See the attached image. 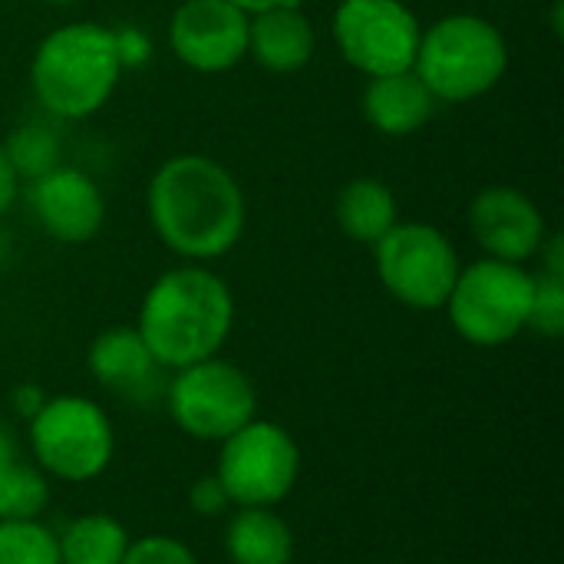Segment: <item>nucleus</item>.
Instances as JSON below:
<instances>
[{
    "label": "nucleus",
    "mask_w": 564,
    "mask_h": 564,
    "mask_svg": "<svg viewBox=\"0 0 564 564\" xmlns=\"http://www.w3.org/2000/svg\"><path fill=\"white\" fill-rule=\"evenodd\" d=\"M373 261L387 294L413 311H440L463 268L449 235L426 221H397L373 245Z\"/></svg>",
    "instance_id": "nucleus-6"
},
{
    "label": "nucleus",
    "mask_w": 564,
    "mask_h": 564,
    "mask_svg": "<svg viewBox=\"0 0 564 564\" xmlns=\"http://www.w3.org/2000/svg\"><path fill=\"white\" fill-rule=\"evenodd\" d=\"M406 3H410V0H406Z\"/></svg>",
    "instance_id": "nucleus-34"
},
{
    "label": "nucleus",
    "mask_w": 564,
    "mask_h": 564,
    "mask_svg": "<svg viewBox=\"0 0 564 564\" xmlns=\"http://www.w3.org/2000/svg\"><path fill=\"white\" fill-rule=\"evenodd\" d=\"M525 330H535L539 337L558 340L564 334V281L552 274H535L532 284V304H529V324Z\"/></svg>",
    "instance_id": "nucleus-23"
},
{
    "label": "nucleus",
    "mask_w": 564,
    "mask_h": 564,
    "mask_svg": "<svg viewBox=\"0 0 564 564\" xmlns=\"http://www.w3.org/2000/svg\"><path fill=\"white\" fill-rule=\"evenodd\" d=\"M334 218L344 238L357 245H377L397 221H400V205L393 188L383 178L360 175L350 178L334 202Z\"/></svg>",
    "instance_id": "nucleus-17"
},
{
    "label": "nucleus",
    "mask_w": 564,
    "mask_h": 564,
    "mask_svg": "<svg viewBox=\"0 0 564 564\" xmlns=\"http://www.w3.org/2000/svg\"><path fill=\"white\" fill-rule=\"evenodd\" d=\"M56 545L59 564H122L129 535L112 516L89 512L73 519L63 535H56Z\"/></svg>",
    "instance_id": "nucleus-19"
},
{
    "label": "nucleus",
    "mask_w": 564,
    "mask_h": 564,
    "mask_svg": "<svg viewBox=\"0 0 564 564\" xmlns=\"http://www.w3.org/2000/svg\"><path fill=\"white\" fill-rule=\"evenodd\" d=\"M145 212L155 238L188 264L225 258L248 225L238 178L202 152H178L152 172Z\"/></svg>",
    "instance_id": "nucleus-1"
},
{
    "label": "nucleus",
    "mask_w": 564,
    "mask_h": 564,
    "mask_svg": "<svg viewBox=\"0 0 564 564\" xmlns=\"http://www.w3.org/2000/svg\"><path fill=\"white\" fill-rule=\"evenodd\" d=\"M20 178H17V172H13V165H10V159H7V152H3V142H0V218L13 208V202H17V195H20Z\"/></svg>",
    "instance_id": "nucleus-29"
},
{
    "label": "nucleus",
    "mask_w": 564,
    "mask_h": 564,
    "mask_svg": "<svg viewBox=\"0 0 564 564\" xmlns=\"http://www.w3.org/2000/svg\"><path fill=\"white\" fill-rule=\"evenodd\" d=\"M469 228L486 258L525 264L539 254L549 225L542 208L512 185H489L469 205Z\"/></svg>",
    "instance_id": "nucleus-13"
},
{
    "label": "nucleus",
    "mask_w": 564,
    "mask_h": 564,
    "mask_svg": "<svg viewBox=\"0 0 564 564\" xmlns=\"http://www.w3.org/2000/svg\"><path fill=\"white\" fill-rule=\"evenodd\" d=\"M235 324V297L205 264L169 268L152 281L139 307V337L165 370L218 357Z\"/></svg>",
    "instance_id": "nucleus-2"
},
{
    "label": "nucleus",
    "mask_w": 564,
    "mask_h": 564,
    "mask_svg": "<svg viewBox=\"0 0 564 564\" xmlns=\"http://www.w3.org/2000/svg\"><path fill=\"white\" fill-rule=\"evenodd\" d=\"M215 476L225 486L231 506L274 509L297 486L301 449L284 426L251 420L238 433L221 440Z\"/></svg>",
    "instance_id": "nucleus-9"
},
{
    "label": "nucleus",
    "mask_w": 564,
    "mask_h": 564,
    "mask_svg": "<svg viewBox=\"0 0 564 564\" xmlns=\"http://www.w3.org/2000/svg\"><path fill=\"white\" fill-rule=\"evenodd\" d=\"M0 564H59L56 535L36 519H0Z\"/></svg>",
    "instance_id": "nucleus-22"
},
{
    "label": "nucleus",
    "mask_w": 564,
    "mask_h": 564,
    "mask_svg": "<svg viewBox=\"0 0 564 564\" xmlns=\"http://www.w3.org/2000/svg\"><path fill=\"white\" fill-rule=\"evenodd\" d=\"M26 205L36 225L63 245H86L106 221V198L96 178L76 165H56L53 172L26 182Z\"/></svg>",
    "instance_id": "nucleus-12"
},
{
    "label": "nucleus",
    "mask_w": 564,
    "mask_h": 564,
    "mask_svg": "<svg viewBox=\"0 0 564 564\" xmlns=\"http://www.w3.org/2000/svg\"><path fill=\"white\" fill-rule=\"evenodd\" d=\"M122 564H202L195 552L172 539V535H145L139 542H129Z\"/></svg>",
    "instance_id": "nucleus-24"
},
{
    "label": "nucleus",
    "mask_w": 564,
    "mask_h": 564,
    "mask_svg": "<svg viewBox=\"0 0 564 564\" xmlns=\"http://www.w3.org/2000/svg\"><path fill=\"white\" fill-rule=\"evenodd\" d=\"M122 63L112 26L73 20L50 30L30 59V89L36 102L66 122L89 119L116 93Z\"/></svg>",
    "instance_id": "nucleus-3"
},
{
    "label": "nucleus",
    "mask_w": 564,
    "mask_h": 564,
    "mask_svg": "<svg viewBox=\"0 0 564 564\" xmlns=\"http://www.w3.org/2000/svg\"><path fill=\"white\" fill-rule=\"evenodd\" d=\"M20 459V446H17V436L7 423H0V476Z\"/></svg>",
    "instance_id": "nucleus-30"
},
{
    "label": "nucleus",
    "mask_w": 564,
    "mask_h": 564,
    "mask_svg": "<svg viewBox=\"0 0 564 564\" xmlns=\"http://www.w3.org/2000/svg\"><path fill=\"white\" fill-rule=\"evenodd\" d=\"M231 506L225 486L218 482V476H202L188 486V509L202 519H215Z\"/></svg>",
    "instance_id": "nucleus-25"
},
{
    "label": "nucleus",
    "mask_w": 564,
    "mask_h": 564,
    "mask_svg": "<svg viewBox=\"0 0 564 564\" xmlns=\"http://www.w3.org/2000/svg\"><path fill=\"white\" fill-rule=\"evenodd\" d=\"M535 274L525 264L479 258L459 268V278L443 304L453 330L473 347H502L529 324Z\"/></svg>",
    "instance_id": "nucleus-5"
},
{
    "label": "nucleus",
    "mask_w": 564,
    "mask_h": 564,
    "mask_svg": "<svg viewBox=\"0 0 564 564\" xmlns=\"http://www.w3.org/2000/svg\"><path fill=\"white\" fill-rule=\"evenodd\" d=\"M3 152L20 182H33L63 165V142L43 122H23L3 139Z\"/></svg>",
    "instance_id": "nucleus-20"
},
{
    "label": "nucleus",
    "mask_w": 564,
    "mask_h": 564,
    "mask_svg": "<svg viewBox=\"0 0 564 564\" xmlns=\"http://www.w3.org/2000/svg\"><path fill=\"white\" fill-rule=\"evenodd\" d=\"M231 564H291L294 532L274 509H238L225 529Z\"/></svg>",
    "instance_id": "nucleus-18"
},
{
    "label": "nucleus",
    "mask_w": 564,
    "mask_h": 564,
    "mask_svg": "<svg viewBox=\"0 0 564 564\" xmlns=\"http://www.w3.org/2000/svg\"><path fill=\"white\" fill-rule=\"evenodd\" d=\"M10 403H13V410H17V416H23L26 423L40 413V406L46 403V397H43V390L36 387V383H20L13 393H10Z\"/></svg>",
    "instance_id": "nucleus-28"
},
{
    "label": "nucleus",
    "mask_w": 564,
    "mask_h": 564,
    "mask_svg": "<svg viewBox=\"0 0 564 564\" xmlns=\"http://www.w3.org/2000/svg\"><path fill=\"white\" fill-rule=\"evenodd\" d=\"M112 36H116V53H119L122 69H132V66L149 63V56H152V40H149V33H142V30L132 26V23H119V26H112Z\"/></svg>",
    "instance_id": "nucleus-26"
},
{
    "label": "nucleus",
    "mask_w": 564,
    "mask_h": 564,
    "mask_svg": "<svg viewBox=\"0 0 564 564\" xmlns=\"http://www.w3.org/2000/svg\"><path fill=\"white\" fill-rule=\"evenodd\" d=\"M509 56V40L489 17L446 13L423 26L413 73L436 102H473L502 83Z\"/></svg>",
    "instance_id": "nucleus-4"
},
{
    "label": "nucleus",
    "mask_w": 564,
    "mask_h": 564,
    "mask_svg": "<svg viewBox=\"0 0 564 564\" xmlns=\"http://www.w3.org/2000/svg\"><path fill=\"white\" fill-rule=\"evenodd\" d=\"M436 106L440 102L433 99V93L423 86V79L413 69L373 76L367 79V89H364V119L370 122V129L390 139L420 132L433 119Z\"/></svg>",
    "instance_id": "nucleus-16"
},
{
    "label": "nucleus",
    "mask_w": 564,
    "mask_h": 564,
    "mask_svg": "<svg viewBox=\"0 0 564 564\" xmlns=\"http://www.w3.org/2000/svg\"><path fill=\"white\" fill-rule=\"evenodd\" d=\"M238 10H245L248 17L251 13H261V10H271V7H288V3H301V0H231Z\"/></svg>",
    "instance_id": "nucleus-31"
},
{
    "label": "nucleus",
    "mask_w": 564,
    "mask_h": 564,
    "mask_svg": "<svg viewBox=\"0 0 564 564\" xmlns=\"http://www.w3.org/2000/svg\"><path fill=\"white\" fill-rule=\"evenodd\" d=\"M30 449L43 473L63 482H89L112 463V420L86 397H53L30 420Z\"/></svg>",
    "instance_id": "nucleus-7"
},
{
    "label": "nucleus",
    "mask_w": 564,
    "mask_h": 564,
    "mask_svg": "<svg viewBox=\"0 0 564 564\" xmlns=\"http://www.w3.org/2000/svg\"><path fill=\"white\" fill-rule=\"evenodd\" d=\"M43 3H50V7H69V3H76V0H43Z\"/></svg>",
    "instance_id": "nucleus-33"
},
{
    "label": "nucleus",
    "mask_w": 564,
    "mask_h": 564,
    "mask_svg": "<svg viewBox=\"0 0 564 564\" xmlns=\"http://www.w3.org/2000/svg\"><path fill=\"white\" fill-rule=\"evenodd\" d=\"M7 254H10V238H7V231L0 228V264L7 261Z\"/></svg>",
    "instance_id": "nucleus-32"
},
{
    "label": "nucleus",
    "mask_w": 564,
    "mask_h": 564,
    "mask_svg": "<svg viewBox=\"0 0 564 564\" xmlns=\"http://www.w3.org/2000/svg\"><path fill=\"white\" fill-rule=\"evenodd\" d=\"M169 46L195 73H228L248 56V13L231 0H182L169 20Z\"/></svg>",
    "instance_id": "nucleus-11"
},
{
    "label": "nucleus",
    "mask_w": 564,
    "mask_h": 564,
    "mask_svg": "<svg viewBox=\"0 0 564 564\" xmlns=\"http://www.w3.org/2000/svg\"><path fill=\"white\" fill-rule=\"evenodd\" d=\"M317 33L301 3L248 17V56L268 73H297L314 59Z\"/></svg>",
    "instance_id": "nucleus-15"
},
{
    "label": "nucleus",
    "mask_w": 564,
    "mask_h": 564,
    "mask_svg": "<svg viewBox=\"0 0 564 564\" xmlns=\"http://www.w3.org/2000/svg\"><path fill=\"white\" fill-rule=\"evenodd\" d=\"M169 416L175 426L202 443H221L258 413V393L248 373L221 357L198 360L175 370L165 387Z\"/></svg>",
    "instance_id": "nucleus-8"
},
{
    "label": "nucleus",
    "mask_w": 564,
    "mask_h": 564,
    "mask_svg": "<svg viewBox=\"0 0 564 564\" xmlns=\"http://www.w3.org/2000/svg\"><path fill=\"white\" fill-rule=\"evenodd\" d=\"M89 373L112 390L122 400L132 403H152L159 393H165V367L152 357L145 340L135 327H109L102 330L86 354Z\"/></svg>",
    "instance_id": "nucleus-14"
},
{
    "label": "nucleus",
    "mask_w": 564,
    "mask_h": 564,
    "mask_svg": "<svg viewBox=\"0 0 564 564\" xmlns=\"http://www.w3.org/2000/svg\"><path fill=\"white\" fill-rule=\"evenodd\" d=\"M50 502V482L40 466L26 463L23 456L0 476V519L26 522L36 519Z\"/></svg>",
    "instance_id": "nucleus-21"
},
{
    "label": "nucleus",
    "mask_w": 564,
    "mask_h": 564,
    "mask_svg": "<svg viewBox=\"0 0 564 564\" xmlns=\"http://www.w3.org/2000/svg\"><path fill=\"white\" fill-rule=\"evenodd\" d=\"M535 258L542 261V274H552V278H562L564 281V238L558 231L545 235V241H542Z\"/></svg>",
    "instance_id": "nucleus-27"
},
{
    "label": "nucleus",
    "mask_w": 564,
    "mask_h": 564,
    "mask_svg": "<svg viewBox=\"0 0 564 564\" xmlns=\"http://www.w3.org/2000/svg\"><path fill=\"white\" fill-rule=\"evenodd\" d=\"M330 33L340 59L373 79L413 69L423 23L406 0H340Z\"/></svg>",
    "instance_id": "nucleus-10"
}]
</instances>
